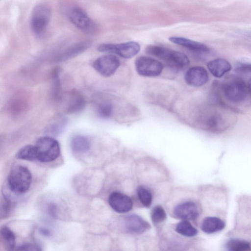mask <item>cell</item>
<instances>
[{"instance_id":"cell-16","label":"cell","mask_w":251,"mask_h":251,"mask_svg":"<svg viewBox=\"0 0 251 251\" xmlns=\"http://www.w3.org/2000/svg\"><path fill=\"white\" fill-rule=\"evenodd\" d=\"M225 220L217 217H205L200 223L201 230L208 234L220 231L225 228Z\"/></svg>"},{"instance_id":"cell-27","label":"cell","mask_w":251,"mask_h":251,"mask_svg":"<svg viewBox=\"0 0 251 251\" xmlns=\"http://www.w3.org/2000/svg\"><path fill=\"white\" fill-rule=\"evenodd\" d=\"M151 219L154 225H159L164 222L167 219V214L162 206L157 205L151 210Z\"/></svg>"},{"instance_id":"cell-15","label":"cell","mask_w":251,"mask_h":251,"mask_svg":"<svg viewBox=\"0 0 251 251\" xmlns=\"http://www.w3.org/2000/svg\"><path fill=\"white\" fill-rule=\"evenodd\" d=\"M86 101L79 92L72 91L67 95L65 111L68 114H75L81 112L85 107Z\"/></svg>"},{"instance_id":"cell-26","label":"cell","mask_w":251,"mask_h":251,"mask_svg":"<svg viewBox=\"0 0 251 251\" xmlns=\"http://www.w3.org/2000/svg\"><path fill=\"white\" fill-rule=\"evenodd\" d=\"M0 234L7 249L12 250L15 248L16 238L13 232L8 227L3 226L0 230Z\"/></svg>"},{"instance_id":"cell-14","label":"cell","mask_w":251,"mask_h":251,"mask_svg":"<svg viewBox=\"0 0 251 251\" xmlns=\"http://www.w3.org/2000/svg\"><path fill=\"white\" fill-rule=\"evenodd\" d=\"M126 230L133 234H141L149 229L151 226L141 216L136 214L127 216L124 220Z\"/></svg>"},{"instance_id":"cell-28","label":"cell","mask_w":251,"mask_h":251,"mask_svg":"<svg viewBox=\"0 0 251 251\" xmlns=\"http://www.w3.org/2000/svg\"><path fill=\"white\" fill-rule=\"evenodd\" d=\"M59 71L57 68L53 73V94L55 98H58L60 91V82L59 75Z\"/></svg>"},{"instance_id":"cell-11","label":"cell","mask_w":251,"mask_h":251,"mask_svg":"<svg viewBox=\"0 0 251 251\" xmlns=\"http://www.w3.org/2000/svg\"><path fill=\"white\" fill-rule=\"evenodd\" d=\"M120 65L119 58L111 54L102 55L96 59L93 64L94 68L103 76L113 75Z\"/></svg>"},{"instance_id":"cell-5","label":"cell","mask_w":251,"mask_h":251,"mask_svg":"<svg viewBox=\"0 0 251 251\" xmlns=\"http://www.w3.org/2000/svg\"><path fill=\"white\" fill-rule=\"evenodd\" d=\"M32 181V175L25 167L18 165L10 171L7 179L9 189L16 194L26 192L29 188Z\"/></svg>"},{"instance_id":"cell-13","label":"cell","mask_w":251,"mask_h":251,"mask_svg":"<svg viewBox=\"0 0 251 251\" xmlns=\"http://www.w3.org/2000/svg\"><path fill=\"white\" fill-rule=\"evenodd\" d=\"M184 79L186 83L191 86L198 87L204 85L208 80L206 70L201 66L189 68L186 72Z\"/></svg>"},{"instance_id":"cell-6","label":"cell","mask_w":251,"mask_h":251,"mask_svg":"<svg viewBox=\"0 0 251 251\" xmlns=\"http://www.w3.org/2000/svg\"><path fill=\"white\" fill-rule=\"evenodd\" d=\"M34 146L36 159L42 162L52 161L60 154L59 144L51 137L45 136L39 138Z\"/></svg>"},{"instance_id":"cell-12","label":"cell","mask_w":251,"mask_h":251,"mask_svg":"<svg viewBox=\"0 0 251 251\" xmlns=\"http://www.w3.org/2000/svg\"><path fill=\"white\" fill-rule=\"evenodd\" d=\"M108 203L111 207L116 212L125 213L129 211L132 208L133 202L128 196L118 192L111 193L108 198Z\"/></svg>"},{"instance_id":"cell-2","label":"cell","mask_w":251,"mask_h":251,"mask_svg":"<svg viewBox=\"0 0 251 251\" xmlns=\"http://www.w3.org/2000/svg\"><path fill=\"white\" fill-rule=\"evenodd\" d=\"M229 115L217 108L209 107L199 112L196 123L202 129L213 132H220L226 129L230 124Z\"/></svg>"},{"instance_id":"cell-29","label":"cell","mask_w":251,"mask_h":251,"mask_svg":"<svg viewBox=\"0 0 251 251\" xmlns=\"http://www.w3.org/2000/svg\"><path fill=\"white\" fill-rule=\"evenodd\" d=\"M238 73L241 75H247L248 73H251V65L245 63H241L236 69Z\"/></svg>"},{"instance_id":"cell-7","label":"cell","mask_w":251,"mask_h":251,"mask_svg":"<svg viewBox=\"0 0 251 251\" xmlns=\"http://www.w3.org/2000/svg\"><path fill=\"white\" fill-rule=\"evenodd\" d=\"M51 16L50 8L45 4H39L33 9L30 18V27L32 32L38 36L46 32Z\"/></svg>"},{"instance_id":"cell-22","label":"cell","mask_w":251,"mask_h":251,"mask_svg":"<svg viewBox=\"0 0 251 251\" xmlns=\"http://www.w3.org/2000/svg\"><path fill=\"white\" fill-rule=\"evenodd\" d=\"M91 143L90 139L86 136L77 135L73 136L71 141V147L72 150L77 153H84L90 148Z\"/></svg>"},{"instance_id":"cell-24","label":"cell","mask_w":251,"mask_h":251,"mask_svg":"<svg viewBox=\"0 0 251 251\" xmlns=\"http://www.w3.org/2000/svg\"><path fill=\"white\" fill-rule=\"evenodd\" d=\"M137 193L141 203L145 207H150L153 199L151 191L149 188L141 185L137 188Z\"/></svg>"},{"instance_id":"cell-4","label":"cell","mask_w":251,"mask_h":251,"mask_svg":"<svg viewBox=\"0 0 251 251\" xmlns=\"http://www.w3.org/2000/svg\"><path fill=\"white\" fill-rule=\"evenodd\" d=\"M223 95L229 101L239 103L247 98L249 88L243 78L232 76L228 78L222 84Z\"/></svg>"},{"instance_id":"cell-3","label":"cell","mask_w":251,"mask_h":251,"mask_svg":"<svg viewBox=\"0 0 251 251\" xmlns=\"http://www.w3.org/2000/svg\"><path fill=\"white\" fill-rule=\"evenodd\" d=\"M148 54L155 56L173 68L180 70L187 67L190 61L182 52L158 45H150L146 49Z\"/></svg>"},{"instance_id":"cell-9","label":"cell","mask_w":251,"mask_h":251,"mask_svg":"<svg viewBox=\"0 0 251 251\" xmlns=\"http://www.w3.org/2000/svg\"><path fill=\"white\" fill-rule=\"evenodd\" d=\"M69 18L77 28L87 33H93L97 30L95 23L81 7H73L69 12Z\"/></svg>"},{"instance_id":"cell-20","label":"cell","mask_w":251,"mask_h":251,"mask_svg":"<svg viewBox=\"0 0 251 251\" xmlns=\"http://www.w3.org/2000/svg\"><path fill=\"white\" fill-rule=\"evenodd\" d=\"M96 110L101 118H108L112 116L114 111L112 102L107 97L98 96L96 102Z\"/></svg>"},{"instance_id":"cell-30","label":"cell","mask_w":251,"mask_h":251,"mask_svg":"<svg viewBox=\"0 0 251 251\" xmlns=\"http://www.w3.org/2000/svg\"><path fill=\"white\" fill-rule=\"evenodd\" d=\"M17 250L21 251H39L40 249L35 245L25 244L19 247Z\"/></svg>"},{"instance_id":"cell-23","label":"cell","mask_w":251,"mask_h":251,"mask_svg":"<svg viewBox=\"0 0 251 251\" xmlns=\"http://www.w3.org/2000/svg\"><path fill=\"white\" fill-rule=\"evenodd\" d=\"M226 247L230 251H249L251 250V243L244 239L231 238L227 241Z\"/></svg>"},{"instance_id":"cell-25","label":"cell","mask_w":251,"mask_h":251,"mask_svg":"<svg viewBox=\"0 0 251 251\" xmlns=\"http://www.w3.org/2000/svg\"><path fill=\"white\" fill-rule=\"evenodd\" d=\"M16 156L23 160L31 161L36 159L34 145H26L22 148L17 152Z\"/></svg>"},{"instance_id":"cell-10","label":"cell","mask_w":251,"mask_h":251,"mask_svg":"<svg viewBox=\"0 0 251 251\" xmlns=\"http://www.w3.org/2000/svg\"><path fill=\"white\" fill-rule=\"evenodd\" d=\"M137 73L143 76H156L161 74L163 66L161 62L148 56L138 57L135 62Z\"/></svg>"},{"instance_id":"cell-17","label":"cell","mask_w":251,"mask_h":251,"mask_svg":"<svg viewBox=\"0 0 251 251\" xmlns=\"http://www.w3.org/2000/svg\"><path fill=\"white\" fill-rule=\"evenodd\" d=\"M169 40L172 43L183 47L192 51L198 52H206L209 50L205 44L186 38L172 36Z\"/></svg>"},{"instance_id":"cell-19","label":"cell","mask_w":251,"mask_h":251,"mask_svg":"<svg viewBox=\"0 0 251 251\" xmlns=\"http://www.w3.org/2000/svg\"><path fill=\"white\" fill-rule=\"evenodd\" d=\"M90 46V43L88 41H83L73 45L59 54L57 60L64 61L70 59L84 52Z\"/></svg>"},{"instance_id":"cell-18","label":"cell","mask_w":251,"mask_h":251,"mask_svg":"<svg viewBox=\"0 0 251 251\" xmlns=\"http://www.w3.org/2000/svg\"><path fill=\"white\" fill-rule=\"evenodd\" d=\"M207 68L211 74L216 77H221L231 70L230 63L223 58H217L209 61Z\"/></svg>"},{"instance_id":"cell-8","label":"cell","mask_w":251,"mask_h":251,"mask_svg":"<svg viewBox=\"0 0 251 251\" xmlns=\"http://www.w3.org/2000/svg\"><path fill=\"white\" fill-rule=\"evenodd\" d=\"M140 50L139 44L133 41L120 44H103L98 50L100 52L116 54L124 58H130L136 55Z\"/></svg>"},{"instance_id":"cell-21","label":"cell","mask_w":251,"mask_h":251,"mask_svg":"<svg viewBox=\"0 0 251 251\" xmlns=\"http://www.w3.org/2000/svg\"><path fill=\"white\" fill-rule=\"evenodd\" d=\"M175 231L185 238H193L198 233V229L188 220H181L175 226Z\"/></svg>"},{"instance_id":"cell-1","label":"cell","mask_w":251,"mask_h":251,"mask_svg":"<svg viewBox=\"0 0 251 251\" xmlns=\"http://www.w3.org/2000/svg\"><path fill=\"white\" fill-rule=\"evenodd\" d=\"M167 207L170 215L174 218L197 220L201 213L200 196L185 188L177 189L169 199Z\"/></svg>"}]
</instances>
